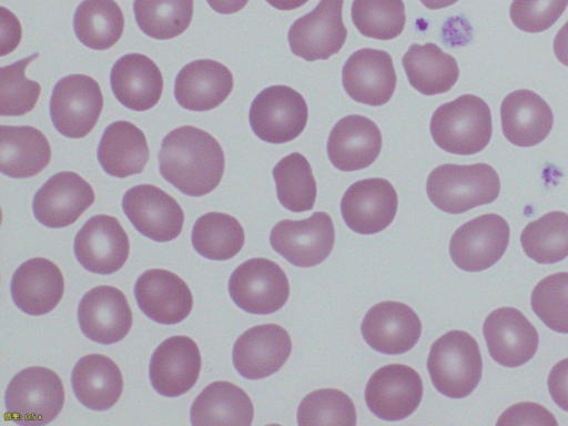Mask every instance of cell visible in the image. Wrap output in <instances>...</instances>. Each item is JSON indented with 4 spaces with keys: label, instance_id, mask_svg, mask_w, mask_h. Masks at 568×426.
<instances>
[{
    "label": "cell",
    "instance_id": "cell-7",
    "mask_svg": "<svg viewBox=\"0 0 568 426\" xmlns=\"http://www.w3.org/2000/svg\"><path fill=\"white\" fill-rule=\"evenodd\" d=\"M103 108L99 83L87 74L60 79L50 99V115L55 130L71 139L84 138L95 126Z\"/></svg>",
    "mask_w": 568,
    "mask_h": 426
},
{
    "label": "cell",
    "instance_id": "cell-31",
    "mask_svg": "<svg viewBox=\"0 0 568 426\" xmlns=\"http://www.w3.org/2000/svg\"><path fill=\"white\" fill-rule=\"evenodd\" d=\"M98 160L111 176L126 178L145 168L150 151L144 133L129 121H115L104 130Z\"/></svg>",
    "mask_w": 568,
    "mask_h": 426
},
{
    "label": "cell",
    "instance_id": "cell-23",
    "mask_svg": "<svg viewBox=\"0 0 568 426\" xmlns=\"http://www.w3.org/2000/svg\"><path fill=\"white\" fill-rule=\"evenodd\" d=\"M134 296L144 315L164 325L182 322L193 307V296L186 283L162 268L142 273L134 284Z\"/></svg>",
    "mask_w": 568,
    "mask_h": 426
},
{
    "label": "cell",
    "instance_id": "cell-48",
    "mask_svg": "<svg viewBox=\"0 0 568 426\" xmlns=\"http://www.w3.org/2000/svg\"><path fill=\"white\" fill-rule=\"evenodd\" d=\"M308 0H266L272 7L278 10H293L302 7Z\"/></svg>",
    "mask_w": 568,
    "mask_h": 426
},
{
    "label": "cell",
    "instance_id": "cell-26",
    "mask_svg": "<svg viewBox=\"0 0 568 426\" xmlns=\"http://www.w3.org/2000/svg\"><path fill=\"white\" fill-rule=\"evenodd\" d=\"M233 84V75L224 64L211 59L195 60L179 71L174 97L186 110L209 111L230 95Z\"/></svg>",
    "mask_w": 568,
    "mask_h": 426
},
{
    "label": "cell",
    "instance_id": "cell-43",
    "mask_svg": "<svg viewBox=\"0 0 568 426\" xmlns=\"http://www.w3.org/2000/svg\"><path fill=\"white\" fill-rule=\"evenodd\" d=\"M567 6L568 0H513L509 16L519 30L538 33L549 29Z\"/></svg>",
    "mask_w": 568,
    "mask_h": 426
},
{
    "label": "cell",
    "instance_id": "cell-45",
    "mask_svg": "<svg viewBox=\"0 0 568 426\" xmlns=\"http://www.w3.org/2000/svg\"><path fill=\"white\" fill-rule=\"evenodd\" d=\"M548 389L552 400L568 412V358L559 361L550 369Z\"/></svg>",
    "mask_w": 568,
    "mask_h": 426
},
{
    "label": "cell",
    "instance_id": "cell-13",
    "mask_svg": "<svg viewBox=\"0 0 568 426\" xmlns=\"http://www.w3.org/2000/svg\"><path fill=\"white\" fill-rule=\"evenodd\" d=\"M74 255L88 271L109 275L119 271L129 257L130 242L120 222L111 215L90 217L78 231Z\"/></svg>",
    "mask_w": 568,
    "mask_h": 426
},
{
    "label": "cell",
    "instance_id": "cell-2",
    "mask_svg": "<svg viewBox=\"0 0 568 426\" xmlns=\"http://www.w3.org/2000/svg\"><path fill=\"white\" fill-rule=\"evenodd\" d=\"M426 192L439 210L460 214L494 202L500 192V181L495 169L487 163H447L430 172Z\"/></svg>",
    "mask_w": 568,
    "mask_h": 426
},
{
    "label": "cell",
    "instance_id": "cell-4",
    "mask_svg": "<svg viewBox=\"0 0 568 426\" xmlns=\"http://www.w3.org/2000/svg\"><path fill=\"white\" fill-rule=\"evenodd\" d=\"M427 369L435 388L450 398L468 396L479 384L483 359L467 332L449 331L430 346Z\"/></svg>",
    "mask_w": 568,
    "mask_h": 426
},
{
    "label": "cell",
    "instance_id": "cell-17",
    "mask_svg": "<svg viewBox=\"0 0 568 426\" xmlns=\"http://www.w3.org/2000/svg\"><path fill=\"white\" fill-rule=\"evenodd\" d=\"M483 334L491 358L506 367H518L536 354L537 329L517 308L499 307L485 320Z\"/></svg>",
    "mask_w": 568,
    "mask_h": 426
},
{
    "label": "cell",
    "instance_id": "cell-30",
    "mask_svg": "<svg viewBox=\"0 0 568 426\" xmlns=\"http://www.w3.org/2000/svg\"><path fill=\"white\" fill-rule=\"evenodd\" d=\"M51 148L45 135L30 125L0 126V171L13 179L31 178L50 162Z\"/></svg>",
    "mask_w": 568,
    "mask_h": 426
},
{
    "label": "cell",
    "instance_id": "cell-22",
    "mask_svg": "<svg viewBox=\"0 0 568 426\" xmlns=\"http://www.w3.org/2000/svg\"><path fill=\"white\" fill-rule=\"evenodd\" d=\"M201 371V354L195 342L183 335L164 339L153 352L149 376L154 390L166 397H178L196 383Z\"/></svg>",
    "mask_w": 568,
    "mask_h": 426
},
{
    "label": "cell",
    "instance_id": "cell-11",
    "mask_svg": "<svg viewBox=\"0 0 568 426\" xmlns=\"http://www.w3.org/2000/svg\"><path fill=\"white\" fill-rule=\"evenodd\" d=\"M343 0H321L310 13L298 18L288 29L291 51L306 60H326L345 43Z\"/></svg>",
    "mask_w": 568,
    "mask_h": 426
},
{
    "label": "cell",
    "instance_id": "cell-20",
    "mask_svg": "<svg viewBox=\"0 0 568 426\" xmlns=\"http://www.w3.org/2000/svg\"><path fill=\"white\" fill-rule=\"evenodd\" d=\"M396 82L392 57L384 50L359 49L348 57L342 70L346 93L354 101L372 106L387 103Z\"/></svg>",
    "mask_w": 568,
    "mask_h": 426
},
{
    "label": "cell",
    "instance_id": "cell-24",
    "mask_svg": "<svg viewBox=\"0 0 568 426\" xmlns=\"http://www.w3.org/2000/svg\"><path fill=\"white\" fill-rule=\"evenodd\" d=\"M382 150V133L371 119L351 114L341 119L327 139V155L338 170L351 172L374 163Z\"/></svg>",
    "mask_w": 568,
    "mask_h": 426
},
{
    "label": "cell",
    "instance_id": "cell-33",
    "mask_svg": "<svg viewBox=\"0 0 568 426\" xmlns=\"http://www.w3.org/2000/svg\"><path fill=\"white\" fill-rule=\"evenodd\" d=\"M402 61L409 84L424 95L447 92L459 77L456 59L434 43L412 44Z\"/></svg>",
    "mask_w": 568,
    "mask_h": 426
},
{
    "label": "cell",
    "instance_id": "cell-29",
    "mask_svg": "<svg viewBox=\"0 0 568 426\" xmlns=\"http://www.w3.org/2000/svg\"><path fill=\"white\" fill-rule=\"evenodd\" d=\"M71 385L83 406L101 412L118 402L123 390V378L119 366L111 358L90 354L74 365Z\"/></svg>",
    "mask_w": 568,
    "mask_h": 426
},
{
    "label": "cell",
    "instance_id": "cell-18",
    "mask_svg": "<svg viewBox=\"0 0 568 426\" xmlns=\"http://www.w3.org/2000/svg\"><path fill=\"white\" fill-rule=\"evenodd\" d=\"M132 311L124 294L114 286L101 285L85 293L78 306L82 333L103 345L123 339L132 326Z\"/></svg>",
    "mask_w": 568,
    "mask_h": 426
},
{
    "label": "cell",
    "instance_id": "cell-40",
    "mask_svg": "<svg viewBox=\"0 0 568 426\" xmlns=\"http://www.w3.org/2000/svg\"><path fill=\"white\" fill-rule=\"evenodd\" d=\"M297 424L304 425H356L353 400L335 388L317 389L306 395L297 408Z\"/></svg>",
    "mask_w": 568,
    "mask_h": 426
},
{
    "label": "cell",
    "instance_id": "cell-12",
    "mask_svg": "<svg viewBox=\"0 0 568 426\" xmlns=\"http://www.w3.org/2000/svg\"><path fill=\"white\" fill-rule=\"evenodd\" d=\"M364 396L375 416L389 422L400 420L418 407L423 397V382L412 367L389 364L373 373Z\"/></svg>",
    "mask_w": 568,
    "mask_h": 426
},
{
    "label": "cell",
    "instance_id": "cell-36",
    "mask_svg": "<svg viewBox=\"0 0 568 426\" xmlns=\"http://www.w3.org/2000/svg\"><path fill=\"white\" fill-rule=\"evenodd\" d=\"M520 243L525 254L539 264L564 260L568 256V214L552 211L529 222Z\"/></svg>",
    "mask_w": 568,
    "mask_h": 426
},
{
    "label": "cell",
    "instance_id": "cell-27",
    "mask_svg": "<svg viewBox=\"0 0 568 426\" xmlns=\"http://www.w3.org/2000/svg\"><path fill=\"white\" fill-rule=\"evenodd\" d=\"M110 84L116 100L134 111H146L160 100L163 77L153 60L141 53L122 55L113 64Z\"/></svg>",
    "mask_w": 568,
    "mask_h": 426
},
{
    "label": "cell",
    "instance_id": "cell-34",
    "mask_svg": "<svg viewBox=\"0 0 568 426\" xmlns=\"http://www.w3.org/2000/svg\"><path fill=\"white\" fill-rule=\"evenodd\" d=\"M73 29L85 47L106 50L122 37L124 17L114 0H83L74 12Z\"/></svg>",
    "mask_w": 568,
    "mask_h": 426
},
{
    "label": "cell",
    "instance_id": "cell-49",
    "mask_svg": "<svg viewBox=\"0 0 568 426\" xmlns=\"http://www.w3.org/2000/svg\"><path fill=\"white\" fill-rule=\"evenodd\" d=\"M426 8L430 10L443 9L456 3L458 0H419Z\"/></svg>",
    "mask_w": 568,
    "mask_h": 426
},
{
    "label": "cell",
    "instance_id": "cell-41",
    "mask_svg": "<svg viewBox=\"0 0 568 426\" xmlns=\"http://www.w3.org/2000/svg\"><path fill=\"white\" fill-rule=\"evenodd\" d=\"M38 57L37 52L0 68L1 115H23L36 106L41 87L38 82L26 78L24 70Z\"/></svg>",
    "mask_w": 568,
    "mask_h": 426
},
{
    "label": "cell",
    "instance_id": "cell-8",
    "mask_svg": "<svg viewBox=\"0 0 568 426\" xmlns=\"http://www.w3.org/2000/svg\"><path fill=\"white\" fill-rule=\"evenodd\" d=\"M229 293L243 311L266 315L282 308L290 295L286 274L275 262L255 257L239 265L230 276Z\"/></svg>",
    "mask_w": 568,
    "mask_h": 426
},
{
    "label": "cell",
    "instance_id": "cell-47",
    "mask_svg": "<svg viewBox=\"0 0 568 426\" xmlns=\"http://www.w3.org/2000/svg\"><path fill=\"white\" fill-rule=\"evenodd\" d=\"M209 6L222 14H231L243 9L248 0H206Z\"/></svg>",
    "mask_w": 568,
    "mask_h": 426
},
{
    "label": "cell",
    "instance_id": "cell-28",
    "mask_svg": "<svg viewBox=\"0 0 568 426\" xmlns=\"http://www.w3.org/2000/svg\"><path fill=\"white\" fill-rule=\"evenodd\" d=\"M505 138L517 146H534L551 131L554 115L547 102L530 90L510 92L500 105Z\"/></svg>",
    "mask_w": 568,
    "mask_h": 426
},
{
    "label": "cell",
    "instance_id": "cell-44",
    "mask_svg": "<svg viewBox=\"0 0 568 426\" xmlns=\"http://www.w3.org/2000/svg\"><path fill=\"white\" fill-rule=\"evenodd\" d=\"M497 424L557 425V422L544 406L535 403H518L505 410Z\"/></svg>",
    "mask_w": 568,
    "mask_h": 426
},
{
    "label": "cell",
    "instance_id": "cell-14",
    "mask_svg": "<svg viewBox=\"0 0 568 426\" xmlns=\"http://www.w3.org/2000/svg\"><path fill=\"white\" fill-rule=\"evenodd\" d=\"M122 209L135 230L153 241H172L182 231V207L155 185L140 184L129 189L123 195Z\"/></svg>",
    "mask_w": 568,
    "mask_h": 426
},
{
    "label": "cell",
    "instance_id": "cell-25",
    "mask_svg": "<svg viewBox=\"0 0 568 426\" xmlns=\"http://www.w3.org/2000/svg\"><path fill=\"white\" fill-rule=\"evenodd\" d=\"M11 297L18 308L29 315H44L61 301L64 280L50 260L33 257L14 272L10 284Z\"/></svg>",
    "mask_w": 568,
    "mask_h": 426
},
{
    "label": "cell",
    "instance_id": "cell-6",
    "mask_svg": "<svg viewBox=\"0 0 568 426\" xmlns=\"http://www.w3.org/2000/svg\"><path fill=\"white\" fill-rule=\"evenodd\" d=\"M308 109L303 95L287 85H271L253 100L248 119L264 142L280 144L297 138L306 126Z\"/></svg>",
    "mask_w": 568,
    "mask_h": 426
},
{
    "label": "cell",
    "instance_id": "cell-10",
    "mask_svg": "<svg viewBox=\"0 0 568 426\" xmlns=\"http://www.w3.org/2000/svg\"><path fill=\"white\" fill-rule=\"evenodd\" d=\"M510 237L506 220L498 214L479 215L459 226L449 242L453 262L466 272H480L504 255Z\"/></svg>",
    "mask_w": 568,
    "mask_h": 426
},
{
    "label": "cell",
    "instance_id": "cell-15",
    "mask_svg": "<svg viewBox=\"0 0 568 426\" xmlns=\"http://www.w3.org/2000/svg\"><path fill=\"white\" fill-rule=\"evenodd\" d=\"M398 197L385 179L371 178L353 183L341 201L345 224L354 232L369 235L385 230L394 220Z\"/></svg>",
    "mask_w": 568,
    "mask_h": 426
},
{
    "label": "cell",
    "instance_id": "cell-1",
    "mask_svg": "<svg viewBox=\"0 0 568 426\" xmlns=\"http://www.w3.org/2000/svg\"><path fill=\"white\" fill-rule=\"evenodd\" d=\"M158 158L161 175L190 196L212 192L224 173V152L220 143L210 133L191 125L168 133Z\"/></svg>",
    "mask_w": 568,
    "mask_h": 426
},
{
    "label": "cell",
    "instance_id": "cell-19",
    "mask_svg": "<svg viewBox=\"0 0 568 426\" xmlns=\"http://www.w3.org/2000/svg\"><path fill=\"white\" fill-rule=\"evenodd\" d=\"M292 352L288 333L277 324L256 325L234 343L233 365L241 376L261 379L276 373Z\"/></svg>",
    "mask_w": 568,
    "mask_h": 426
},
{
    "label": "cell",
    "instance_id": "cell-32",
    "mask_svg": "<svg viewBox=\"0 0 568 426\" xmlns=\"http://www.w3.org/2000/svg\"><path fill=\"white\" fill-rule=\"evenodd\" d=\"M253 417L254 408L248 395L225 381L209 384L196 396L190 409L191 423L195 426H248Z\"/></svg>",
    "mask_w": 568,
    "mask_h": 426
},
{
    "label": "cell",
    "instance_id": "cell-21",
    "mask_svg": "<svg viewBox=\"0 0 568 426\" xmlns=\"http://www.w3.org/2000/svg\"><path fill=\"white\" fill-rule=\"evenodd\" d=\"M361 333L373 349L398 355L416 345L422 333V322L408 305L386 301L368 310L362 321Z\"/></svg>",
    "mask_w": 568,
    "mask_h": 426
},
{
    "label": "cell",
    "instance_id": "cell-37",
    "mask_svg": "<svg viewBox=\"0 0 568 426\" xmlns=\"http://www.w3.org/2000/svg\"><path fill=\"white\" fill-rule=\"evenodd\" d=\"M273 178L280 203L292 212L313 209L316 200V182L306 158L293 152L273 168Z\"/></svg>",
    "mask_w": 568,
    "mask_h": 426
},
{
    "label": "cell",
    "instance_id": "cell-5",
    "mask_svg": "<svg viewBox=\"0 0 568 426\" xmlns=\"http://www.w3.org/2000/svg\"><path fill=\"white\" fill-rule=\"evenodd\" d=\"M4 403L7 419L27 426L47 425L63 407L62 381L47 367L24 368L10 381Z\"/></svg>",
    "mask_w": 568,
    "mask_h": 426
},
{
    "label": "cell",
    "instance_id": "cell-46",
    "mask_svg": "<svg viewBox=\"0 0 568 426\" xmlns=\"http://www.w3.org/2000/svg\"><path fill=\"white\" fill-rule=\"evenodd\" d=\"M552 47L559 62L568 67V21L557 32Z\"/></svg>",
    "mask_w": 568,
    "mask_h": 426
},
{
    "label": "cell",
    "instance_id": "cell-3",
    "mask_svg": "<svg viewBox=\"0 0 568 426\" xmlns=\"http://www.w3.org/2000/svg\"><path fill=\"white\" fill-rule=\"evenodd\" d=\"M429 129L433 140L444 151L471 155L484 150L490 141V109L481 98L463 94L435 110Z\"/></svg>",
    "mask_w": 568,
    "mask_h": 426
},
{
    "label": "cell",
    "instance_id": "cell-16",
    "mask_svg": "<svg viewBox=\"0 0 568 426\" xmlns=\"http://www.w3.org/2000/svg\"><path fill=\"white\" fill-rule=\"evenodd\" d=\"M95 200L92 186L78 173L52 175L34 194L32 210L38 222L59 229L74 223Z\"/></svg>",
    "mask_w": 568,
    "mask_h": 426
},
{
    "label": "cell",
    "instance_id": "cell-38",
    "mask_svg": "<svg viewBox=\"0 0 568 426\" xmlns=\"http://www.w3.org/2000/svg\"><path fill=\"white\" fill-rule=\"evenodd\" d=\"M139 28L146 36L169 40L182 34L193 16V0H134Z\"/></svg>",
    "mask_w": 568,
    "mask_h": 426
},
{
    "label": "cell",
    "instance_id": "cell-39",
    "mask_svg": "<svg viewBox=\"0 0 568 426\" xmlns=\"http://www.w3.org/2000/svg\"><path fill=\"white\" fill-rule=\"evenodd\" d=\"M351 12L357 30L377 40L398 37L406 22L403 0H353Z\"/></svg>",
    "mask_w": 568,
    "mask_h": 426
},
{
    "label": "cell",
    "instance_id": "cell-9",
    "mask_svg": "<svg viewBox=\"0 0 568 426\" xmlns=\"http://www.w3.org/2000/svg\"><path fill=\"white\" fill-rule=\"evenodd\" d=\"M334 242V224L324 212H315L298 221L282 220L270 233L273 250L300 267L321 264L331 254Z\"/></svg>",
    "mask_w": 568,
    "mask_h": 426
},
{
    "label": "cell",
    "instance_id": "cell-35",
    "mask_svg": "<svg viewBox=\"0 0 568 426\" xmlns=\"http://www.w3.org/2000/svg\"><path fill=\"white\" fill-rule=\"evenodd\" d=\"M195 251L214 261H225L235 256L243 247L245 235L240 222L221 212L201 215L191 233Z\"/></svg>",
    "mask_w": 568,
    "mask_h": 426
},
{
    "label": "cell",
    "instance_id": "cell-42",
    "mask_svg": "<svg viewBox=\"0 0 568 426\" xmlns=\"http://www.w3.org/2000/svg\"><path fill=\"white\" fill-rule=\"evenodd\" d=\"M530 304L547 327L568 334V272L542 278L532 290Z\"/></svg>",
    "mask_w": 568,
    "mask_h": 426
}]
</instances>
